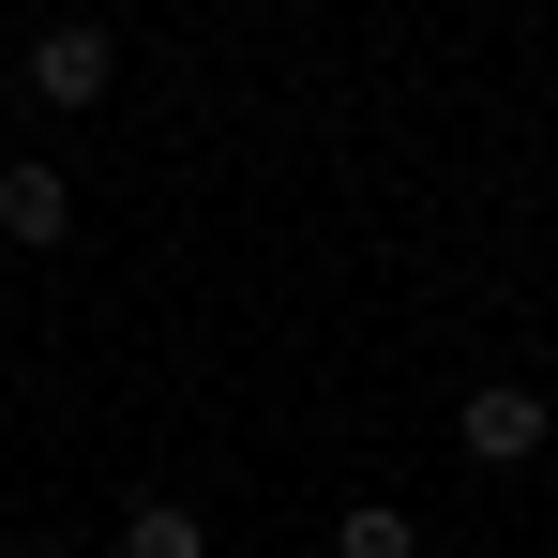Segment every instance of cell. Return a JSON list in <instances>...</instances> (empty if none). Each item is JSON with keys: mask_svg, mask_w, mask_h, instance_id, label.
I'll return each mask as SVG.
<instances>
[{"mask_svg": "<svg viewBox=\"0 0 558 558\" xmlns=\"http://www.w3.org/2000/svg\"><path fill=\"white\" fill-rule=\"evenodd\" d=\"M106 76H121V31H106V15H46V31H31V106L76 121V106H106Z\"/></svg>", "mask_w": 558, "mask_h": 558, "instance_id": "cell-1", "label": "cell"}, {"mask_svg": "<svg viewBox=\"0 0 558 558\" xmlns=\"http://www.w3.org/2000/svg\"><path fill=\"white\" fill-rule=\"evenodd\" d=\"M453 438H468V468H529V453L558 438V408L529 392V377H483V392L453 408Z\"/></svg>", "mask_w": 558, "mask_h": 558, "instance_id": "cell-2", "label": "cell"}, {"mask_svg": "<svg viewBox=\"0 0 558 558\" xmlns=\"http://www.w3.org/2000/svg\"><path fill=\"white\" fill-rule=\"evenodd\" d=\"M61 227H76V182H61L46 151H15V167H0V242H31V257H61Z\"/></svg>", "mask_w": 558, "mask_h": 558, "instance_id": "cell-3", "label": "cell"}, {"mask_svg": "<svg viewBox=\"0 0 558 558\" xmlns=\"http://www.w3.org/2000/svg\"><path fill=\"white\" fill-rule=\"evenodd\" d=\"M332 558H423V513L408 498H348L332 513Z\"/></svg>", "mask_w": 558, "mask_h": 558, "instance_id": "cell-4", "label": "cell"}, {"mask_svg": "<svg viewBox=\"0 0 558 558\" xmlns=\"http://www.w3.org/2000/svg\"><path fill=\"white\" fill-rule=\"evenodd\" d=\"M121 558H211L196 498H136V513H121Z\"/></svg>", "mask_w": 558, "mask_h": 558, "instance_id": "cell-5", "label": "cell"}]
</instances>
